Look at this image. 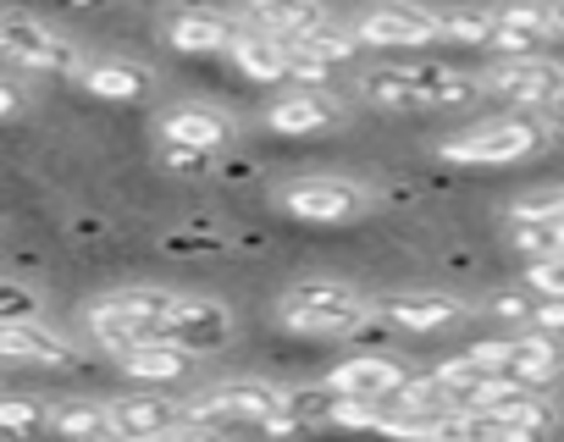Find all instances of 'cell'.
Returning a JSON list of instances; mask_svg holds the SVG:
<instances>
[{"label": "cell", "instance_id": "cell-1", "mask_svg": "<svg viewBox=\"0 0 564 442\" xmlns=\"http://www.w3.org/2000/svg\"><path fill=\"white\" fill-rule=\"evenodd\" d=\"M481 95V84L470 73L437 67V62H410V67H371L360 73V100L382 106V111H448V106H470Z\"/></svg>", "mask_w": 564, "mask_h": 442}, {"label": "cell", "instance_id": "cell-2", "mask_svg": "<svg viewBox=\"0 0 564 442\" xmlns=\"http://www.w3.org/2000/svg\"><path fill=\"white\" fill-rule=\"evenodd\" d=\"M276 321L305 338H355L371 321V305L338 277H311L276 299Z\"/></svg>", "mask_w": 564, "mask_h": 442}, {"label": "cell", "instance_id": "cell-3", "mask_svg": "<svg viewBox=\"0 0 564 442\" xmlns=\"http://www.w3.org/2000/svg\"><path fill=\"white\" fill-rule=\"evenodd\" d=\"M547 139H553V128L542 111H514V117H492V122H476V128L443 139L437 155L448 166H514V161L536 155Z\"/></svg>", "mask_w": 564, "mask_h": 442}, {"label": "cell", "instance_id": "cell-4", "mask_svg": "<svg viewBox=\"0 0 564 442\" xmlns=\"http://www.w3.org/2000/svg\"><path fill=\"white\" fill-rule=\"evenodd\" d=\"M476 84H481V95H498V100L514 106V111H547V106L564 95V62L536 56V51H525V56H498Z\"/></svg>", "mask_w": 564, "mask_h": 442}, {"label": "cell", "instance_id": "cell-5", "mask_svg": "<svg viewBox=\"0 0 564 442\" xmlns=\"http://www.w3.org/2000/svg\"><path fill=\"white\" fill-rule=\"evenodd\" d=\"M0 56L18 67H34V73H56V78H78V67H84L73 40H62L56 29H45L40 18H23V12H0Z\"/></svg>", "mask_w": 564, "mask_h": 442}, {"label": "cell", "instance_id": "cell-6", "mask_svg": "<svg viewBox=\"0 0 564 442\" xmlns=\"http://www.w3.org/2000/svg\"><path fill=\"white\" fill-rule=\"evenodd\" d=\"M276 199L294 221H311V228H344V221H355L360 210H371V188L349 183V177H300Z\"/></svg>", "mask_w": 564, "mask_h": 442}, {"label": "cell", "instance_id": "cell-7", "mask_svg": "<svg viewBox=\"0 0 564 442\" xmlns=\"http://www.w3.org/2000/svg\"><path fill=\"white\" fill-rule=\"evenodd\" d=\"M355 40L377 51H421V45H437V12L421 7V0H382V7L360 12Z\"/></svg>", "mask_w": 564, "mask_h": 442}, {"label": "cell", "instance_id": "cell-8", "mask_svg": "<svg viewBox=\"0 0 564 442\" xmlns=\"http://www.w3.org/2000/svg\"><path fill=\"white\" fill-rule=\"evenodd\" d=\"M338 122H344V100L327 84H300L282 100H271V111H265V128L289 133V139H311V133H327Z\"/></svg>", "mask_w": 564, "mask_h": 442}, {"label": "cell", "instance_id": "cell-9", "mask_svg": "<svg viewBox=\"0 0 564 442\" xmlns=\"http://www.w3.org/2000/svg\"><path fill=\"white\" fill-rule=\"evenodd\" d=\"M0 365H40V371H73L78 349L51 332L40 316L34 321H0Z\"/></svg>", "mask_w": 564, "mask_h": 442}, {"label": "cell", "instance_id": "cell-10", "mask_svg": "<svg viewBox=\"0 0 564 442\" xmlns=\"http://www.w3.org/2000/svg\"><path fill=\"white\" fill-rule=\"evenodd\" d=\"M377 316L399 332H443L465 316V299L454 294H432V288H404V294H388L377 305Z\"/></svg>", "mask_w": 564, "mask_h": 442}, {"label": "cell", "instance_id": "cell-11", "mask_svg": "<svg viewBox=\"0 0 564 442\" xmlns=\"http://www.w3.org/2000/svg\"><path fill=\"white\" fill-rule=\"evenodd\" d=\"M404 376H410V365L393 360V354H349V360L327 376V387L344 393V398H377V404H388Z\"/></svg>", "mask_w": 564, "mask_h": 442}, {"label": "cell", "instance_id": "cell-12", "mask_svg": "<svg viewBox=\"0 0 564 442\" xmlns=\"http://www.w3.org/2000/svg\"><path fill=\"white\" fill-rule=\"evenodd\" d=\"M547 0H509V7H492V45L498 56H525L536 45H547Z\"/></svg>", "mask_w": 564, "mask_h": 442}, {"label": "cell", "instance_id": "cell-13", "mask_svg": "<svg viewBox=\"0 0 564 442\" xmlns=\"http://www.w3.org/2000/svg\"><path fill=\"white\" fill-rule=\"evenodd\" d=\"M78 84H84L95 100H150V95H155V73H150L144 62H128V56L84 62V67H78Z\"/></svg>", "mask_w": 564, "mask_h": 442}, {"label": "cell", "instance_id": "cell-14", "mask_svg": "<svg viewBox=\"0 0 564 442\" xmlns=\"http://www.w3.org/2000/svg\"><path fill=\"white\" fill-rule=\"evenodd\" d=\"M166 332H172L177 343H188L194 354H205V349H221L238 327H232V310L216 305V299H177Z\"/></svg>", "mask_w": 564, "mask_h": 442}, {"label": "cell", "instance_id": "cell-15", "mask_svg": "<svg viewBox=\"0 0 564 442\" xmlns=\"http://www.w3.org/2000/svg\"><path fill=\"white\" fill-rule=\"evenodd\" d=\"M106 409H111V437H133V442L166 437V431L183 426V404H172L161 393H133V398H117Z\"/></svg>", "mask_w": 564, "mask_h": 442}, {"label": "cell", "instance_id": "cell-16", "mask_svg": "<svg viewBox=\"0 0 564 442\" xmlns=\"http://www.w3.org/2000/svg\"><path fill=\"white\" fill-rule=\"evenodd\" d=\"M194 360H199V354H194L188 343H177L172 332L144 338V343H133V349L117 354V365H122L133 382H177V376H188Z\"/></svg>", "mask_w": 564, "mask_h": 442}, {"label": "cell", "instance_id": "cell-17", "mask_svg": "<svg viewBox=\"0 0 564 442\" xmlns=\"http://www.w3.org/2000/svg\"><path fill=\"white\" fill-rule=\"evenodd\" d=\"M249 23L276 34L282 45H300L316 29H327V7L322 0H249Z\"/></svg>", "mask_w": 564, "mask_h": 442}, {"label": "cell", "instance_id": "cell-18", "mask_svg": "<svg viewBox=\"0 0 564 442\" xmlns=\"http://www.w3.org/2000/svg\"><path fill=\"white\" fill-rule=\"evenodd\" d=\"M503 371H509L514 382H525V387H547V382L564 376V343H558L553 332L531 327V332L509 338V365H503Z\"/></svg>", "mask_w": 564, "mask_h": 442}, {"label": "cell", "instance_id": "cell-19", "mask_svg": "<svg viewBox=\"0 0 564 442\" xmlns=\"http://www.w3.org/2000/svg\"><path fill=\"white\" fill-rule=\"evenodd\" d=\"M227 56L238 62V73L243 78H254V84H282L289 78V45H282L276 34H265V29H232V40H227Z\"/></svg>", "mask_w": 564, "mask_h": 442}, {"label": "cell", "instance_id": "cell-20", "mask_svg": "<svg viewBox=\"0 0 564 442\" xmlns=\"http://www.w3.org/2000/svg\"><path fill=\"white\" fill-rule=\"evenodd\" d=\"M166 40L183 56H221L227 40H232V23L221 12H210V7H183V12L166 18Z\"/></svg>", "mask_w": 564, "mask_h": 442}, {"label": "cell", "instance_id": "cell-21", "mask_svg": "<svg viewBox=\"0 0 564 442\" xmlns=\"http://www.w3.org/2000/svg\"><path fill=\"white\" fill-rule=\"evenodd\" d=\"M161 139H177V144H199V150H227L232 139V122L210 106H177L161 117Z\"/></svg>", "mask_w": 564, "mask_h": 442}, {"label": "cell", "instance_id": "cell-22", "mask_svg": "<svg viewBox=\"0 0 564 442\" xmlns=\"http://www.w3.org/2000/svg\"><path fill=\"white\" fill-rule=\"evenodd\" d=\"M437 40L448 45H492V7H443L437 12Z\"/></svg>", "mask_w": 564, "mask_h": 442}, {"label": "cell", "instance_id": "cell-23", "mask_svg": "<svg viewBox=\"0 0 564 442\" xmlns=\"http://www.w3.org/2000/svg\"><path fill=\"white\" fill-rule=\"evenodd\" d=\"M51 426L67 431V437H106V431H111V409H106V404H89V398L56 404V409H51Z\"/></svg>", "mask_w": 564, "mask_h": 442}, {"label": "cell", "instance_id": "cell-24", "mask_svg": "<svg viewBox=\"0 0 564 442\" xmlns=\"http://www.w3.org/2000/svg\"><path fill=\"white\" fill-rule=\"evenodd\" d=\"M514 250H520L525 261L558 255V250H564V221H514Z\"/></svg>", "mask_w": 564, "mask_h": 442}, {"label": "cell", "instance_id": "cell-25", "mask_svg": "<svg viewBox=\"0 0 564 442\" xmlns=\"http://www.w3.org/2000/svg\"><path fill=\"white\" fill-rule=\"evenodd\" d=\"M216 155H221V150H199V144L161 139V166L177 172V177H210V172H216Z\"/></svg>", "mask_w": 564, "mask_h": 442}, {"label": "cell", "instance_id": "cell-26", "mask_svg": "<svg viewBox=\"0 0 564 442\" xmlns=\"http://www.w3.org/2000/svg\"><path fill=\"white\" fill-rule=\"evenodd\" d=\"M300 51H305V56H316L322 67H344V62H355V51H360V45H355V34H338V29L327 23V29H316L311 40H300Z\"/></svg>", "mask_w": 564, "mask_h": 442}, {"label": "cell", "instance_id": "cell-27", "mask_svg": "<svg viewBox=\"0 0 564 442\" xmlns=\"http://www.w3.org/2000/svg\"><path fill=\"white\" fill-rule=\"evenodd\" d=\"M40 426H51V409L45 404H34V398H0V431H40Z\"/></svg>", "mask_w": 564, "mask_h": 442}, {"label": "cell", "instance_id": "cell-28", "mask_svg": "<svg viewBox=\"0 0 564 442\" xmlns=\"http://www.w3.org/2000/svg\"><path fill=\"white\" fill-rule=\"evenodd\" d=\"M509 221H564V188H542V194L514 199Z\"/></svg>", "mask_w": 564, "mask_h": 442}, {"label": "cell", "instance_id": "cell-29", "mask_svg": "<svg viewBox=\"0 0 564 442\" xmlns=\"http://www.w3.org/2000/svg\"><path fill=\"white\" fill-rule=\"evenodd\" d=\"M40 316V294L29 283L0 277V321H34Z\"/></svg>", "mask_w": 564, "mask_h": 442}, {"label": "cell", "instance_id": "cell-30", "mask_svg": "<svg viewBox=\"0 0 564 442\" xmlns=\"http://www.w3.org/2000/svg\"><path fill=\"white\" fill-rule=\"evenodd\" d=\"M525 288H536L542 299H564V250L531 261V266H525Z\"/></svg>", "mask_w": 564, "mask_h": 442}, {"label": "cell", "instance_id": "cell-31", "mask_svg": "<svg viewBox=\"0 0 564 442\" xmlns=\"http://www.w3.org/2000/svg\"><path fill=\"white\" fill-rule=\"evenodd\" d=\"M221 250V233H172L166 239V255H216Z\"/></svg>", "mask_w": 564, "mask_h": 442}, {"label": "cell", "instance_id": "cell-32", "mask_svg": "<svg viewBox=\"0 0 564 442\" xmlns=\"http://www.w3.org/2000/svg\"><path fill=\"white\" fill-rule=\"evenodd\" d=\"M487 310H492L498 321H525V327H531V310H536V305H531L525 294H492Z\"/></svg>", "mask_w": 564, "mask_h": 442}, {"label": "cell", "instance_id": "cell-33", "mask_svg": "<svg viewBox=\"0 0 564 442\" xmlns=\"http://www.w3.org/2000/svg\"><path fill=\"white\" fill-rule=\"evenodd\" d=\"M531 327H542V332H564V299H542V305L531 310Z\"/></svg>", "mask_w": 564, "mask_h": 442}, {"label": "cell", "instance_id": "cell-34", "mask_svg": "<svg viewBox=\"0 0 564 442\" xmlns=\"http://www.w3.org/2000/svg\"><path fill=\"white\" fill-rule=\"evenodd\" d=\"M470 354H476L487 371H503V365H509V343H476Z\"/></svg>", "mask_w": 564, "mask_h": 442}, {"label": "cell", "instance_id": "cell-35", "mask_svg": "<svg viewBox=\"0 0 564 442\" xmlns=\"http://www.w3.org/2000/svg\"><path fill=\"white\" fill-rule=\"evenodd\" d=\"M547 29L553 40H564V0H547Z\"/></svg>", "mask_w": 564, "mask_h": 442}, {"label": "cell", "instance_id": "cell-36", "mask_svg": "<svg viewBox=\"0 0 564 442\" xmlns=\"http://www.w3.org/2000/svg\"><path fill=\"white\" fill-rule=\"evenodd\" d=\"M542 117H547V128H553V133H564V95H558V100H553Z\"/></svg>", "mask_w": 564, "mask_h": 442}, {"label": "cell", "instance_id": "cell-37", "mask_svg": "<svg viewBox=\"0 0 564 442\" xmlns=\"http://www.w3.org/2000/svg\"><path fill=\"white\" fill-rule=\"evenodd\" d=\"M12 111H18V89L0 84V117H12Z\"/></svg>", "mask_w": 564, "mask_h": 442}]
</instances>
